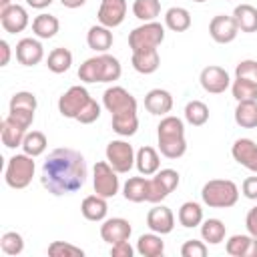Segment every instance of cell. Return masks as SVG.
<instances>
[{"label":"cell","mask_w":257,"mask_h":257,"mask_svg":"<svg viewBox=\"0 0 257 257\" xmlns=\"http://www.w3.org/2000/svg\"><path fill=\"white\" fill-rule=\"evenodd\" d=\"M231 155H233V159L241 167L257 173V143L255 141H251V139H237L233 143V147H231Z\"/></svg>","instance_id":"d6986e66"},{"label":"cell","mask_w":257,"mask_h":257,"mask_svg":"<svg viewBox=\"0 0 257 257\" xmlns=\"http://www.w3.org/2000/svg\"><path fill=\"white\" fill-rule=\"evenodd\" d=\"M8 6H12V2H10V0H0V12H2V10H6Z\"/></svg>","instance_id":"db71d44e"},{"label":"cell","mask_w":257,"mask_h":257,"mask_svg":"<svg viewBox=\"0 0 257 257\" xmlns=\"http://www.w3.org/2000/svg\"><path fill=\"white\" fill-rule=\"evenodd\" d=\"M104 155H106L108 165H110L118 175L128 173V171L135 167L137 153H135L133 145H128L126 141H120V139H118V141H110V143L106 145Z\"/></svg>","instance_id":"9c48e42d"},{"label":"cell","mask_w":257,"mask_h":257,"mask_svg":"<svg viewBox=\"0 0 257 257\" xmlns=\"http://www.w3.org/2000/svg\"><path fill=\"white\" fill-rule=\"evenodd\" d=\"M199 82H201V86H203L205 92H209V94H221V92H225L229 88L231 78H229V72L223 66L209 64V66H205L201 70Z\"/></svg>","instance_id":"4fadbf2b"},{"label":"cell","mask_w":257,"mask_h":257,"mask_svg":"<svg viewBox=\"0 0 257 257\" xmlns=\"http://www.w3.org/2000/svg\"><path fill=\"white\" fill-rule=\"evenodd\" d=\"M0 249L6 255H20L24 251V239L16 231H6L0 239Z\"/></svg>","instance_id":"b9f144b4"},{"label":"cell","mask_w":257,"mask_h":257,"mask_svg":"<svg viewBox=\"0 0 257 257\" xmlns=\"http://www.w3.org/2000/svg\"><path fill=\"white\" fill-rule=\"evenodd\" d=\"M165 26L173 32H185L191 28V14L183 6H173L165 12Z\"/></svg>","instance_id":"1f68e13d"},{"label":"cell","mask_w":257,"mask_h":257,"mask_svg":"<svg viewBox=\"0 0 257 257\" xmlns=\"http://www.w3.org/2000/svg\"><path fill=\"white\" fill-rule=\"evenodd\" d=\"M233 18L241 32H257V8L251 4H239L233 10Z\"/></svg>","instance_id":"4dcf8cb0"},{"label":"cell","mask_w":257,"mask_h":257,"mask_svg":"<svg viewBox=\"0 0 257 257\" xmlns=\"http://www.w3.org/2000/svg\"><path fill=\"white\" fill-rule=\"evenodd\" d=\"M145 108L151 112V114H157V116H165L171 112L173 108V96L169 90L165 88H153L145 94Z\"/></svg>","instance_id":"7402d4cb"},{"label":"cell","mask_w":257,"mask_h":257,"mask_svg":"<svg viewBox=\"0 0 257 257\" xmlns=\"http://www.w3.org/2000/svg\"><path fill=\"white\" fill-rule=\"evenodd\" d=\"M209 34L217 44H229L237 38L239 28L233 16H225V14H217L213 16V20L209 22Z\"/></svg>","instance_id":"5bb4252c"},{"label":"cell","mask_w":257,"mask_h":257,"mask_svg":"<svg viewBox=\"0 0 257 257\" xmlns=\"http://www.w3.org/2000/svg\"><path fill=\"white\" fill-rule=\"evenodd\" d=\"M135 167L141 175L145 177H153L159 169H161V157L153 147H141L137 151V159H135Z\"/></svg>","instance_id":"484cf974"},{"label":"cell","mask_w":257,"mask_h":257,"mask_svg":"<svg viewBox=\"0 0 257 257\" xmlns=\"http://www.w3.org/2000/svg\"><path fill=\"white\" fill-rule=\"evenodd\" d=\"M179 173L175 169H159L153 179H149V203H161L179 187Z\"/></svg>","instance_id":"52a82bcc"},{"label":"cell","mask_w":257,"mask_h":257,"mask_svg":"<svg viewBox=\"0 0 257 257\" xmlns=\"http://www.w3.org/2000/svg\"><path fill=\"white\" fill-rule=\"evenodd\" d=\"M133 68L141 74H153L159 64H161V56L157 48H143V50H135L133 52Z\"/></svg>","instance_id":"d4e9b609"},{"label":"cell","mask_w":257,"mask_h":257,"mask_svg":"<svg viewBox=\"0 0 257 257\" xmlns=\"http://www.w3.org/2000/svg\"><path fill=\"white\" fill-rule=\"evenodd\" d=\"M181 255H183V257H205V255H207V245H205V241L189 239V241L183 243Z\"/></svg>","instance_id":"bcb514c9"},{"label":"cell","mask_w":257,"mask_h":257,"mask_svg":"<svg viewBox=\"0 0 257 257\" xmlns=\"http://www.w3.org/2000/svg\"><path fill=\"white\" fill-rule=\"evenodd\" d=\"M28 22H30L28 12H26V8L20 6V4H12V6H8L6 10L0 12V24H2V28H4L6 32H10V34H16V32L26 30Z\"/></svg>","instance_id":"ac0fdd59"},{"label":"cell","mask_w":257,"mask_h":257,"mask_svg":"<svg viewBox=\"0 0 257 257\" xmlns=\"http://www.w3.org/2000/svg\"><path fill=\"white\" fill-rule=\"evenodd\" d=\"M163 40H165V26L157 20L133 28V32L128 34V46L133 52L143 48H159Z\"/></svg>","instance_id":"8992f818"},{"label":"cell","mask_w":257,"mask_h":257,"mask_svg":"<svg viewBox=\"0 0 257 257\" xmlns=\"http://www.w3.org/2000/svg\"><path fill=\"white\" fill-rule=\"evenodd\" d=\"M98 116H100V104L94 100V98H90L88 100V104L80 110V114L76 116V120L80 122V124H92L94 120H98Z\"/></svg>","instance_id":"f6af8a7d"},{"label":"cell","mask_w":257,"mask_h":257,"mask_svg":"<svg viewBox=\"0 0 257 257\" xmlns=\"http://www.w3.org/2000/svg\"><path fill=\"white\" fill-rule=\"evenodd\" d=\"M110 124H112V131L120 137H133L139 128V116L137 112H128V114H116V116H110Z\"/></svg>","instance_id":"8d00e7d4"},{"label":"cell","mask_w":257,"mask_h":257,"mask_svg":"<svg viewBox=\"0 0 257 257\" xmlns=\"http://www.w3.org/2000/svg\"><path fill=\"white\" fill-rule=\"evenodd\" d=\"M135 249L131 247L128 241H120V243H114L110 245V255L112 257H133Z\"/></svg>","instance_id":"7dc6e473"},{"label":"cell","mask_w":257,"mask_h":257,"mask_svg":"<svg viewBox=\"0 0 257 257\" xmlns=\"http://www.w3.org/2000/svg\"><path fill=\"white\" fill-rule=\"evenodd\" d=\"M36 106H38V100L32 92L28 90H20L16 92L12 98H10V110H8V116H12L16 122H20L22 126H30L32 120H34V112H36Z\"/></svg>","instance_id":"8fae6325"},{"label":"cell","mask_w":257,"mask_h":257,"mask_svg":"<svg viewBox=\"0 0 257 257\" xmlns=\"http://www.w3.org/2000/svg\"><path fill=\"white\" fill-rule=\"evenodd\" d=\"M133 14L143 22H153L161 14V2L159 0H135Z\"/></svg>","instance_id":"ab89813d"},{"label":"cell","mask_w":257,"mask_h":257,"mask_svg":"<svg viewBox=\"0 0 257 257\" xmlns=\"http://www.w3.org/2000/svg\"><path fill=\"white\" fill-rule=\"evenodd\" d=\"M124 16H126V0H100L98 12H96L98 24L106 28H114L122 24Z\"/></svg>","instance_id":"9a60e30c"},{"label":"cell","mask_w":257,"mask_h":257,"mask_svg":"<svg viewBox=\"0 0 257 257\" xmlns=\"http://www.w3.org/2000/svg\"><path fill=\"white\" fill-rule=\"evenodd\" d=\"M137 253L143 257H161L165 253V241L155 231L145 233L137 241Z\"/></svg>","instance_id":"83f0119b"},{"label":"cell","mask_w":257,"mask_h":257,"mask_svg":"<svg viewBox=\"0 0 257 257\" xmlns=\"http://www.w3.org/2000/svg\"><path fill=\"white\" fill-rule=\"evenodd\" d=\"M241 191L249 201H257V177H247L241 185Z\"/></svg>","instance_id":"c3c4849f"},{"label":"cell","mask_w":257,"mask_h":257,"mask_svg":"<svg viewBox=\"0 0 257 257\" xmlns=\"http://www.w3.org/2000/svg\"><path fill=\"white\" fill-rule=\"evenodd\" d=\"M86 44H88V48H92L96 52H106L112 46V32H110V28H106L102 24L90 26L88 32H86Z\"/></svg>","instance_id":"4316f807"},{"label":"cell","mask_w":257,"mask_h":257,"mask_svg":"<svg viewBox=\"0 0 257 257\" xmlns=\"http://www.w3.org/2000/svg\"><path fill=\"white\" fill-rule=\"evenodd\" d=\"M201 199L211 209H229L239 201V187L229 179H213L203 185Z\"/></svg>","instance_id":"277c9868"},{"label":"cell","mask_w":257,"mask_h":257,"mask_svg":"<svg viewBox=\"0 0 257 257\" xmlns=\"http://www.w3.org/2000/svg\"><path fill=\"white\" fill-rule=\"evenodd\" d=\"M102 104L110 116L137 112V98L122 86H108L102 94Z\"/></svg>","instance_id":"30bf717a"},{"label":"cell","mask_w":257,"mask_h":257,"mask_svg":"<svg viewBox=\"0 0 257 257\" xmlns=\"http://www.w3.org/2000/svg\"><path fill=\"white\" fill-rule=\"evenodd\" d=\"M177 217H179V223H181L183 227L193 229V227H197V225L203 223V209H201L199 203H195V201H187V203L181 205Z\"/></svg>","instance_id":"d590c367"},{"label":"cell","mask_w":257,"mask_h":257,"mask_svg":"<svg viewBox=\"0 0 257 257\" xmlns=\"http://www.w3.org/2000/svg\"><path fill=\"white\" fill-rule=\"evenodd\" d=\"M86 177V161L74 149H54L40 171L42 187L56 197L76 193L84 185Z\"/></svg>","instance_id":"6da1fadb"},{"label":"cell","mask_w":257,"mask_h":257,"mask_svg":"<svg viewBox=\"0 0 257 257\" xmlns=\"http://www.w3.org/2000/svg\"><path fill=\"white\" fill-rule=\"evenodd\" d=\"M90 98H92V96L88 94V90H86L84 86H80V84L70 86V88L58 98V112H60L64 118H74V120H76V116H78L80 110L88 104Z\"/></svg>","instance_id":"7c38bea8"},{"label":"cell","mask_w":257,"mask_h":257,"mask_svg":"<svg viewBox=\"0 0 257 257\" xmlns=\"http://www.w3.org/2000/svg\"><path fill=\"white\" fill-rule=\"evenodd\" d=\"M185 120L193 126H203L209 120V106L203 100H191L185 106Z\"/></svg>","instance_id":"f35d334b"},{"label":"cell","mask_w":257,"mask_h":257,"mask_svg":"<svg viewBox=\"0 0 257 257\" xmlns=\"http://www.w3.org/2000/svg\"><path fill=\"white\" fill-rule=\"evenodd\" d=\"M225 249L233 257H257V237L249 235H233L225 243Z\"/></svg>","instance_id":"603a6c76"},{"label":"cell","mask_w":257,"mask_h":257,"mask_svg":"<svg viewBox=\"0 0 257 257\" xmlns=\"http://www.w3.org/2000/svg\"><path fill=\"white\" fill-rule=\"evenodd\" d=\"M84 2H86V0H60V4H62L64 8H70V10H74V8H80Z\"/></svg>","instance_id":"f5cc1de1"},{"label":"cell","mask_w":257,"mask_h":257,"mask_svg":"<svg viewBox=\"0 0 257 257\" xmlns=\"http://www.w3.org/2000/svg\"><path fill=\"white\" fill-rule=\"evenodd\" d=\"M133 233V227L126 219L122 217H112V219H104L100 225V237L102 241H106L108 245L120 243V241H128Z\"/></svg>","instance_id":"2e32d148"},{"label":"cell","mask_w":257,"mask_h":257,"mask_svg":"<svg viewBox=\"0 0 257 257\" xmlns=\"http://www.w3.org/2000/svg\"><path fill=\"white\" fill-rule=\"evenodd\" d=\"M70 64H72V52H70L68 48H62V46L50 50V54H48V58H46V66H48V70L54 72V74L66 72V70L70 68Z\"/></svg>","instance_id":"e575fe53"},{"label":"cell","mask_w":257,"mask_h":257,"mask_svg":"<svg viewBox=\"0 0 257 257\" xmlns=\"http://www.w3.org/2000/svg\"><path fill=\"white\" fill-rule=\"evenodd\" d=\"M32 159L34 157H30L26 153H20V155H14L8 159V165L4 171V181L10 189H26L30 185L34 171H36V165Z\"/></svg>","instance_id":"5b68a950"},{"label":"cell","mask_w":257,"mask_h":257,"mask_svg":"<svg viewBox=\"0 0 257 257\" xmlns=\"http://www.w3.org/2000/svg\"><path fill=\"white\" fill-rule=\"evenodd\" d=\"M122 195L131 203H143L149 197V179L145 177H128L122 185Z\"/></svg>","instance_id":"f1b7e54d"},{"label":"cell","mask_w":257,"mask_h":257,"mask_svg":"<svg viewBox=\"0 0 257 257\" xmlns=\"http://www.w3.org/2000/svg\"><path fill=\"white\" fill-rule=\"evenodd\" d=\"M122 74V66L118 58L100 52L92 58H86L78 68V78L82 82H114Z\"/></svg>","instance_id":"3957f363"},{"label":"cell","mask_w":257,"mask_h":257,"mask_svg":"<svg viewBox=\"0 0 257 257\" xmlns=\"http://www.w3.org/2000/svg\"><path fill=\"white\" fill-rule=\"evenodd\" d=\"M44 58V48L36 38H22L16 44V60L22 66H34Z\"/></svg>","instance_id":"ffe728a7"},{"label":"cell","mask_w":257,"mask_h":257,"mask_svg":"<svg viewBox=\"0 0 257 257\" xmlns=\"http://www.w3.org/2000/svg\"><path fill=\"white\" fill-rule=\"evenodd\" d=\"M235 78H245L257 84V60L245 58L235 66Z\"/></svg>","instance_id":"ee69618b"},{"label":"cell","mask_w":257,"mask_h":257,"mask_svg":"<svg viewBox=\"0 0 257 257\" xmlns=\"http://www.w3.org/2000/svg\"><path fill=\"white\" fill-rule=\"evenodd\" d=\"M235 122L241 128H257V100H241L235 106Z\"/></svg>","instance_id":"d6a6232c"},{"label":"cell","mask_w":257,"mask_h":257,"mask_svg":"<svg viewBox=\"0 0 257 257\" xmlns=\"http://www.w3.org/2000/svg\"><path fill=\"white\" fill-rule=\"evenodd\" d=\"M0 52H2V60H0V66H6L10 62V44L6 40H0Z\"/></svg>","instance_id":"f907efd6"},{"label":"cell","mask_w":257,"mask_h":257,"mask_svg":"<svg viewBox=\"0 0 257 257\" xmlns=\"http://www.w3.org/2000/svg\"><path fill=\"white\" fill-rule=\"evenodd\" d=\"M231 92H233V98L237 102L257 100V84L251 82V80H245V78H235L233 84H231Z\"/></svg>","instance_id":"60d3db41"},{"label":"cell","mask_w":257,"mask_h":257,"mask_svg":"<svg viewBox=\"0 0 257 257\" xmlns=\"http://www.w3.org/2000/svg\"><path fill=\"white\" fill-rule=\"evenodd\" d=\"M227 235V227L221 219H207L201 223V237L209 245H219Z\"/></svg>","instance_id":"836d02e7"},{"label":"cell","mask_w":257,"mask_h":257,"mask_svg":"<svg viewBox=\"0 0 257 257\" xmlns=\"http://www.w3.org/2000/svg\"><path fill=\"white\" fill-rule=\"evenodd\" d=\"M245 227L253 237H257V205L253 209H249V213L245 217Z\"/></svg>","instance_id":"681fc988"},{"label":"cell","mask_w":257,"mask_h":257,"mask_svg":"<svg viewBox=\"0 0 257 257\" xmlns=\"http://www.w3.org/2000/svg\"><path fill=\"white\" fill-rule=\"evenodd\" d=\"M118 173L108 165V161H98L92 169V187H94V193L104 197V199H110L118 193Z\"/></svg>","instance_id":"ba28073f"},{"label":"cell","mask_w":257,"mask_h":257,"mask_svg":"<svg viewBox=\"0 0 257 257\" xmlns=\"http://www.w3.org/2000/svg\"><path fill=\"white\" fill-rule=\"evenodd\" d=\"M80 213L86 221H104L106 219V213H108V205H106V199L100 197V195H88L82 199L80 203Z\"/></svg>","instance_id":"cb8c5ba5"},{"label":"cell","mask_w":257,"mask_h":257,"mask_svg":"<svg viewBox=\"0 0 257 257\" xmlns=\"http://www.w3.org/2000/svg\"><path fill=\"white\" fill-rule=\"evenodd\" d=\"M28 128L22 126L20 122H16L12 116H4L2 122H0V139H2V145L6 149H16V147H22V141L26 137Z\"/></svg>","instance_id":"44dd1931"},{"label":"cell","mask_w":257,"mask_h":257,"mask_svg":"<svg viewBox=\"0 0 257 257\" xmlns=\"http://www.w3.org/2000/svg\"><path fill=\"white\" fill-rule=\"evenodd\" d=\"M157 139H159V151L167 159H181L187 153L185 122L179 116L165 114L157 126Z\"/></svg>","instance_id":"7a4b0ae2"},{"label":"cell","mask_w":257,"mask_h":257,"mask_svg":"<svg viewBox=\"0 0 257 257\" xmlns=\"http://www.w3.org/2000/svg\"><path fill=\"white\" fill-rule=\"evenodd\" d=\"M193 2H199L201 4V2H207V0H193Z\"/></svg>","instance_id":"11a10c76"},{"label":"cell","mask_w":257,"mask_h":257,"mask_svg":"<svg viewBox=\"0 0 257 257\" xmlns=\"http://www.w3.org/2000/svg\"><path fill=\"white\" fill-rule=\"evenodd\" d=\"M46 147H48V139H46V135L40 133V131H30V133H26V137H24V141H22V151H24L26 155H30V157H40V155L46 151Z\"/></svg>","instance_id":"74e56055"},{"label":"cell","mask_w":257,"mask_h":257,"mask_svg":"<svg viewBox=\"0 0 257 257\" xmlns=\"http://www.w3.org/2000/svg\"><path fill=\"white\" fill-rule=\"evenodd\" d=\"M147 225L151 231H155L159 235H167L175 229V215L169 207L155 203V207L147 213Z\"/></svg>","instance_id":"e0dca14e"},{"label":"cell","mask_w":257,"mask_h":257,"mask_svg":"<svg viewBox=\"0 0 257 257\" xmlns=\"http://www.w3.org/2000/svg\"><path fill=\"white\" fill-rule=\"evenodd\" d=\"M26 4H28L30 8H36V10H42V8H46V6H50V4H52V0H26Z\"/></svg>","instance_id":"816d5d0a"},{"label":"cell","mask_w":257,"mask_h":257,"mask_svg":"<svg viewBox=\"0 0 257 257\" xmlns=\"http://www.w3.org/2000/svg\"><path fill=\"white\" fill-rule=\"evenodd\" d=\"M48 255L50 257H82L84 251L80 247L64 243V241H52L48 245Z\"/></svg>","instance_id":"7bdbcfd3"},{"label":"cell","mask_w":257,"mask_h":257,"mask_svg":"<svg viewBox=\"0 0 257 257\" xmlns=\"http://www.w3.org/2000/svg\"><path fill=\"white\" fill-rule=\"evenodd\" d=\"M58 28H60L58 18L52 16V14H46V12L34 16V20H32V32H34L38 38H42V40H48V38L56 36Z\"/></svg>","instance_id":"f546056e"}]
</instances>
